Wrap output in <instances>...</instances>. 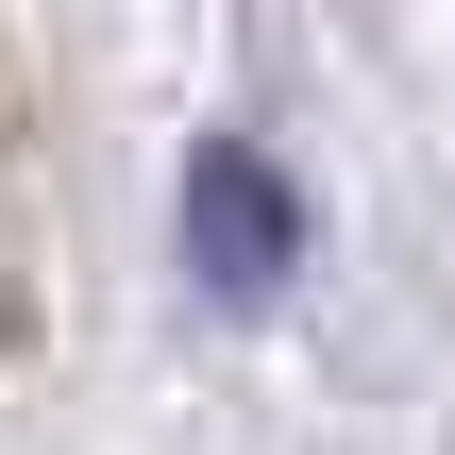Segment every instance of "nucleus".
Here are the masks:
<instances>
[{
  "instance_id": "f257e3e1",
  "label": "nucleus",
  "mask_w": 455,
  "mask_h": 455,
  "mask_svg": "<svg viewBox=\"0 0 455 455\" xmlns=\"http://www.w3.org/2000/svg\"><path fill=\"white\" fill-rule=\"evenodd\" d=\"M186 270H203L220 304H270V287L304 270V186H287L253 135L186 152Z\"/></svg>"
}]
</instances>
